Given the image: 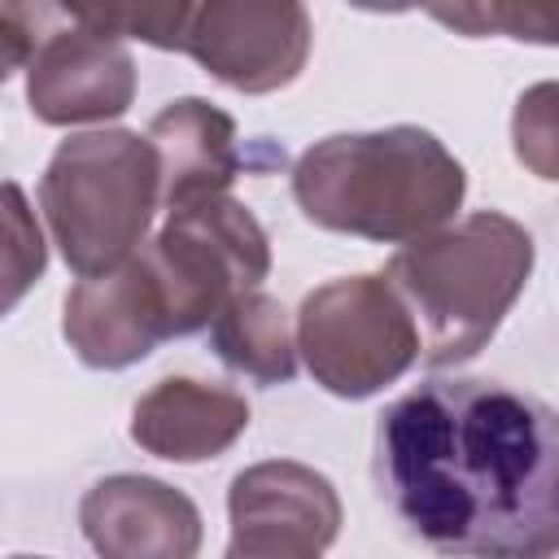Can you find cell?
<instances>
[{
	"instance_id": "obj_1",
	"label": "cell",
	"mask_w": 559,
	"mask_h": 559,
	"mask_svg": "<svg viewBox=\"0 0 559 559\" xmlns=\"http://www.w3.org/2000/svg\"><path fill=\"white\" fill-rule=\"evenodd\" d=\"M376 489L450 559H520L559 528V411L498 380L432 376L376 424Z\"/></svg>"
},
{
	"instance_id": "obj_2",
	"label": "cell",
	"mask_w": 559,
	"mask_h": 559,
	"mask_svg": "<svg viewBox=\"0 0 559 559\" xmlns=\"http://www.w3.org/2000/svg\"><path fill=\"white\" fill-rule=\"evenodd\" d=\"M293 197L323 231L411 245L450 227L467 170L432 131L397 122L314 140L293 162Z\"/></svg>"
},
{
	"instance_id": "obj_3",
	"label": "cell",
	"mask_w": 559,
	"mask_h": 559,
	"mask_svg": "<svg viewBox=\"0 0 559 559\" xmlns=\"http://www.w3.org/2000/svg\"><path fill=\"white\" fill-rule=\"evenodd\" d=\"M533 236L502 210H476L397 249L384 280L397 288L424 336L428 367L472 362L533 275Z\"/></svg>"
},
{
	"instance_id": "obj_4",
	"label": "cell",
	"mask_w": 559,
	"mask_h": 559,
	"mask_svg": "<svg viewBox=\"0 0 559 559\" xmlns=\"http://www.w3.org/2000/svg\"><path fill=\"white\" fill-rule=\"evenodd\" d=\"M162 205V166L140 131L100 127L52 148L39 175V210L52 245L79 280L109 275L144 249Z\"/></svg>"
},
{
	"instance_id": "obj_5",
	"label": "cell",
	"mask_w": 559,
	"mask_h": 559,
	"mask_svg": "<svg viewBox=\"0 0 559 559\" xmlns=\"http://www.w3.org/2000/svg\"><path fill=\"white\" fill-rule=\"evenodd\" d=\"M297 354L319 389L362 402L424 358V336L384 275H341L301 297Z\"/></svg>"
},
{
	"instance_id": "obj_6",
	"label": "cell",
	"mask_w": 559,
	"mask_h": 559,
	"mask_svg": "<svg viewBox=\"0 0 559 559\" xmlns=\"http://www.w3.org/2000/svg\"><path fill=\"white\" fill-rule=\"evenodd\" d=\"M140 253L157 275L175 336L214 328V319L271 271L266 227L236 197L175 210Z\"/></svg>"
},
{
	"instance_id": "obj_7",
	"label": "cell",
	"mask_w": 559,
	"mask_h": 559,
	"mask_svg": "<svg viewBox=\"0 0 559 559\" xmlns=\"http://www.w3.org/2000/svg\"><path fill=\"white\" fill-rule=\"evenodd\" d=\"M310 39V13L297 0H205L188 4L179 52L223 87L266 96L306 70Z\"/></svg>"
},
{
	"instance_id": "obj_8",
	"label": "cell",
	"mask_w": 559,
	"mask_h": 559,
	"mask_svg": "<svg viewBox=\"0 0 559 559\" xmlns=\"http://www.w3.org/2000/svg\"><path fill=\"white\" fill-rule=\"evenodd\" d=\"M135 100V61L122 39L74 17L70 4H39V44L26 66V105L48 127L109 122Z\"/></svg>"
},
{
	"instance_id": "obj_9",
	"label": "cell",
	"mask_w": 559,
	"mask_h": 559,
	"mask_svg": "<svg viewBox=\"0 0 559 559\" xmlns=\"http://www.w3.org/2000/svg\"><path fill=\"white\" fill-rule=\"evenodd\" d=\"M223 559H323L341 537L336 485L297 459H262L231 476Z\"/></svg>"
},
{
	"instance_id": "obj_10",
	"label": "cell",
	"mask_w": 559,
	"mask_h": 559,
	"mask_svg": "<svg viewBox=\"0 0 559 559\" xmlns=\"http://www.w3.org/2000/svg\"><path fill=\"white\" fill-rule=\"evenodd\" d=\"M61 336L70 341L74 358L96 371H122L148 358L162 341H170L175 332H170L166 297L144 253H135L109 275L79 280L66 293Z\"/></svg>"
},
{
	"instance_id": "obj_11",
	"label": "cell",
	"mask_w": 559,
	"mask_h": 559,
	"mask_svg": "<svg viewBox=\"0 0 559 559\" xmlns=\"http://www.w3.org/2000/svg\"><path fill=\"white\" fill-rule=\"evenodd\" d=\"M79 528L96 559H197L205 537L197 502L140 472L96 480L79 502Z\"/></svg>"
},
{
	"instance_id": "obj_12",
	"label": "cell",
	"mask_w": 559,
	"mask_h": 559,
	"mask_svg": "<svg viewBox=\"0 0 559 559\" xmlns=\"http://www.w3.org/2000/svg\"><path fill=\"white\" fill-rule=\"evenodd\" d=\"M148 144L162 166V205L188 210L210 197H227V188L249 166L236 118L201 96H179L148 122Z\"/></svg>"
},
{
	"instance_id": "obj_13",
	"label": "cell",
	"mask_w": 559,
	"mask_h": 559,
	"mask_svg": "<svg viewBox=\"0 0 559 559\" xmlns=\"http://www.w3.org/2000/svg\"><path fill=\"white\" fill-rule=\"evenodd\" d=\"M249 428V402L231 384L166 376L131 406V441L166 463H205Z\"/></svg>"
},
{
	"instance_id": "obj_14",
	"label": "cell",
	"mask_w": 559,
	"mask_h": 559,
	"mask_svg": "<svg viewBox=\"0 0 559 559\" xmlns=\"http://www.w3.org/2000/svg\"><path fill=\"white\" fill-rule=\"evenodd\" d=\"M210 349L231 371L258 384H288L297 376V323L284 301L253 288L236 297L210 328Z\"/></svg>"
},
{
	"instance_id": "obj_15",
	"label": "cell",
	"mask_w": 559,
	"mask_h": 559,
	"mask_svg": "<svg viewBox=\"0 0 559 559\" xmlns=\"http://www.w3.org/2000/svg\"><path fill=\"white\" fill-rule=\"evenodd\" d=\"M428 17H437L450 31H463L472 39L507 35L520 44H559V0H476V4H428Z\"/></svg>"
},
{
	"instance_id": "obj_16",
	"label": "cell",
	"mask_w": 559,
	"mask_h": 559,
	"mask_svg": "<svg viewBox=\"0 0 559 559\" xmlns=\"http://www.w3.org/2000/svg\"><path fill=\"white\" fill-rule=\"evenodd\" d=\"M511 153L528 175L559 183V83L546 79L520 92L511 109Z\"/></svg>"
},
{
	"instance_id": "obj_17",
	"label": "cell",
	"mask_w": 559,
	"mask_h": 559,
	"mask_svg": "<svg viewBox=\"0 0 559 559\" xmlns=\"http://www.w3.org/2000/svg\"><path fill=\"white\" fill-rule=\"evenodd\" d=\"M4 310L17 306V297L44 275V236H39V223L35 214L26 210V197L22 188L9 179L4 183Z\"/></svg>"
},
{
	"instance_id": "obj_18",
	"label": "cell",
	"mask_w": 559,
	"mask_h": 559,
	"mask_svg": "<svg viewBox=\"0 0 559 559\" xmlns=\"http://www.w3.org/2000/svg\"><path fill=\"white\" fill-rule=\"evenodd\" d=\"M520 559H559V528H555V533H546V537H542L533 550H524Z\"/></svg>"
},
{
	"instance_id": "obj_19",
	"label": "cell",
	"mask_w": 559,
	"mask_h": 559,
	"mask_svg": "<svg viewBox=\"0 0 559 559\" xmlns=\"http://www.w3.org/2000/svg\"><path fill=\"white\" fill-rule=\"evenodd\" d=\"M13 559H44V555H13Z\"/></svg>"
}]
</instances>
